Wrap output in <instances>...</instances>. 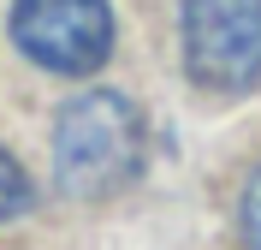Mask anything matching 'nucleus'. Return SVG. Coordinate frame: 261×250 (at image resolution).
<instances>
[{"mask_svg": "<svg viewBox=\"0 0 261 250\" xmlns=\"http://www.w3.org/2000/svg\"><path fill=\"white\" fill-rule=\"evenodd\" d=\"M24 209H30V173L18 167V155L0 149V226L12 215H24Z\"/></svg>", "mask_w": 261, "mask_h": 250, "instance_id": "nucleus-4", "label": "nucleus"}, {"mask_svg": "<svg viewBox=\"0 0 261 250\" xmlns=\"http://www.w3.org/2000/svg\"><path fill=\"white\" fill-rule=\"evenodd\" d=\"M184 72L214 96L261 83V0H184L178 18Z\"/></svg>", "mask_w": 261, "mask_h": 250, "instance_id": "nucleus-2", "label": "nucleus"}, {"mask_svg": "<svg viewBox=\"0 0 261 250\" xmlns=\"http://www.w3.org/2000/svg\"><path fill=\"white\" fill-rule=\"evenodd\" d=\"M148 125L119 89H83L54 119V179L83 202L125 191L143 173Z\"/></svg>", "mask_w": 261, "mask_h": 250, "instance_id": "nucleus-1", "label": "nucleus"}, {"mask_svg": "<svg viewBox=\"0 0 261 250\" xmlns=\"http://www.w3.org/2000/svg\"><path fill=\"white\" fill-rule=\"evenodd\" d=\"M12 42L36 66L83 78L113 54V6L107 0H12Z\"/></svg>", "mask_w": 261, "mask_h": 250, "instance_id": "nucleus-3", "label": "nucleus"}, {"mask_svg": "<svg viewBox=\"0 0 261 250\" xmlns=\"http://www.w3.org/2000/svg\"><path fill=\"white\" fill-rule=\"evenodd\" d=\"M238 226H244V244H249V250H261V173L249 179L244 202H238Z\"/></svg>", "mask_w": 261, "mask_h": 250, "instance_id": "nucleus-5", "label": "nucleus"}]
</instances>
